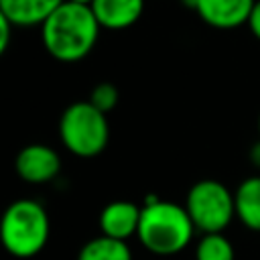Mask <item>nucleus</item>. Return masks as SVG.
<instances>
[{"label": "nucleus", "instance_id": "f257e3e1", "mask_svg": "<svg viewBox=\"0 0 260 260\" xmlns=\"http://www.w3.org/2000/svg\"><path fill=\"white\" fill-rule=\"evenodd\" d=\"M100 30L102 26L91 6L65 0L41 24V39L51 57L63 63H73L91 53Z\"/></svg>", "mask_w": 260, "mask_h": 260}, {"label": "nucleus", "instance_id": "f03ea898", "mask_svg": "<svg viewBox=\"0 0 260 260\" xmlns=\"http://www.w3.org/2000/svg\"><path fill=\"white\" fill-rule=\"evenodd\" d=\"M195 225L185 205L148 197L142 205L136 238L156 256H175L183 252L193 238Z\"/></svg>", "mask_w": 260, "mask_h": 260}, {"label": "nucleus", "instance_id": "7ed1b4c3", "mask_svg": "<svg viewBox=\"0 0 260 260\" xmlns=\"http://www.w3.org/2000/svg\"><path fill=\"white\" fill-rule=\"evenodd\" d=\"M51 223L47 209L35 199L12 201L0 219V240L14 258L37 256L49 240Z\"/></svg>", "mask_w": 260, "mask_h": 260}, {"label": "nucleus", "instance_id": "20e7f679", "mask_svg": "<svg viewBox=\"0 0 260 260\" xmlns=\"http://www.w3.org/2000/svg\"><path fill=\"white\" fill-rule=\"evenodd\" d=\"M59 138L63 146L75 156H98L104 152L110 140L108 114L93 108L87 100L73 102L59 118Z\"/></svg>", "mask_w": 260, "mask_h": 260}, {"label": "nucleus", "instance_id": "39448f33", "mask_svg": "<svg viewBox=\"0 0 260 260\" xmlns=\"http://www.w3.org/2000/svg\"><path fill=\"white\" fill-rule=\"evenodd\" d=\"M185 209L203 236L205 234H221L236 215L234 193L215 179L197 181L185 199Z\"/></svg>", "mask_w": 260, "mask_h": 260}, {"label": "nucleus", "instance_id": "423d86ee", "mask_svg": "<svg viewBox=\"0 0 260 260\" xmlns=\"http://www.w3.org/2000/svg\"><path fill=\"white\" fill-rule=\"evenodd\" d=\"M14 169L22 181L32 183V185H43V183L53 181L59 175L61 158L57 150H53L51 146L35 142L18 150L14 158Z\"/></svg>", "mask_w": 260, "mask_h": 260}, {"label": "nucleus", "instance_id": "0eeeda50", "mask_svg": "<svg viewBox=\"0 0 260 260\" xmlns=\"http://www.w3.org/2000/svg\"><path fill=\"white\" fill-rule=\"evenodd\" d=\"M256 0H199L195 12L215 28H236L248 24Z\"/></svg>", "mask_w": 260, "mask_h": 260}, {"label": "nucleus", "instance_id": "6e6552de", "mask_svg": "<svg viewBox=\"0 0 260 260\" xmlns=\"http://www.w3.org/2000/svg\"><path fill=\"white\" fill-rule=\"evenodd\" d=\"M140 213L142 207H138L132 201H112L108 203L100 213V230L102 236L126 242L128 238L138 234L140 225Z\"/></svg>", "mask_w": 260, "mask_h": 260}, {"label": "nucleus", "instance_id": "1a4fd4ad", "mask_svg": "<svg viewBox=\"0 0 260 260\" xmlns=\"http://www.w3.org/2000/svg\"><path fill=\"white\" fill-rule=\"evenodd\" d=\"M91 10L102 28H128L144 12V0H93Z\"/></svg>", "mask_w": 260, "mask_h": 260}, {"label": "nucleus", "instance_id": "9d476101", "mask_svg": "<svg viewBox=\"0 0 260 260\" xmlns=\"http://www.w3.org/2000/svg\"><path fill=\"white\" fill-rule=\"evenodd\" d=\"M65 0H0V14L14 26L43 24Z\"/></svg>", "mask_w": 260, "mask_h": 260}, {"label": "nucleus", "instance_id": "9b49d317", "mask_svg": "<svg viewBox=\"0 0 260 260\" xmlns=\"http://www.w3.org/2000/svg\"><path fill=\"white\" fill-rule=\"evenodd\" d=\"M236 217L250 230L260 232V177H248L244 179L236 193Z\"/></svg>", "mask_w": 260, "mask_h": 260}, {"label": "nucleus", "instance_id": "f8f14e48", "mask_svg": "<svg viewBox=\"0 0 260 260\" xmlns=\"http://www.w3.org/2000/svg\"><path fill=\"white\" fill-rule=\"evenodd\" d=\"M77 260H132V254L126 242L98 236L83 244Z\"/></svg>", "mask_w": 260, "mask_h": 260}, {"label": "nucleus", "instance_id": "ddd939ff", "mask_svg": "<svg viewBox=\"0 0 260 260\" xmlns=\"http://www.w3.org/2000/svg\"><path fill=\"white\" fill-rule=\"evenodd\" d=\"M195 260H234V246L223 234H205L197 242Z\"/></svg>", "mask_w": 260, "mask_h": 260}, {"label": "nucleus", "instance_id": "4468645a", "mask_svg": "<svg viewBox=\"0 0 260 260\" xmlns=\"http://www.w3.org/2000/svg\"><path fill=\"white\" fill-rule=\"evenodd\" d=\"M118 100H120L118 87H116L114 83H110V81H102V83H98V85L91 89L87 102H89L93 108H98L100 112L110 114V112L118 106Z\"/></svg>", "mask_w": 260, "mask_h": 260}, {"label": "nucleus", "instance_id": "2eb2a0df", "mask_svg": "<svg viewBox=\"0 0 260 260\" xmlns=\"http://www.w3.org/2000/svg\"><path fill=\"white\" fill-rule=\"evenodd\" d=\"M12 28H14V24L4 14H0V53H4L8 49L10 37H12Z\"/></svg>", "mask_w": 260, "mask_h": 260}, {"label": "nucleus", "instance_id": "dca6fc26", "mask_svg": "<svg viewBox=\"0 0 260 260\" xmlns=\"http://www.w3.org/2000/svg\"><path fill=\"white\" fill-rule=\"evenodd\" d=\"M248 26H250L252 35L260 41V0H256V4H254V10H252L250 20H248Z\"/></svg>", "mask_w": 260, "mask_h": 260}, {"label": "nucleus", "instance_id": "f3484780", "mask_svg": "<svg viewBox=\"0 0 260 260\" xmlns=\"http://www.w3.org/2000/svg\"><path fill=\"white\" fill-rule=\"evenodd\" d=\"M250 160H252L254 167L260 169V138H258V140L252 144V148H250Z\"/></svg>", "mask_w": 260, "mask_h": 260}, {"label": "nucleus", "instance_id": "a211bd4d", "mask_svg": "<svg viewBox=\"0 0 260 260\" xmlns=\"http://www.w3.org/2000/svg\"><path fill=\"white\" fill-rule=\"evenodd\" d=\"M197 2H199V0H183V4L189 6V8H193V10L197 8Z\"/></svg>", "mask_w": 260, "mask_h": 260}, {"label": "nucleus", "instance_id": "6ab92c4d", "mask_svg": "<svg viewBox=\"0 0 260 260\" xmlns=\"http://www.w3.org/2000/svg\"><path fill=\"white\" fill-rule=\"evenodd\" d=\"M69 2H77V4H85V6H91L93 0H69Z\"/></svg>", "mask_w": 260, "mask_h": 260}, {"label": "nucleus", "instance_id": "aec40b11", "mask_svg": "<svg viewBox=\"0 0 260 260\" xmlns=\"http://www.w3.org/2000/svg\"><path fill=\"white\" fill-rule=\"evenodd\" d=\"M258 134H260V116H258Z\"/></svg>", "mask_w": 260, "mask_h": 260}]
</instances>
